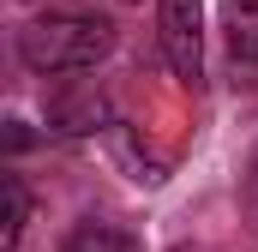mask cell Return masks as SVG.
<instances>
[{"label":"cell","mask_w":258,"mask_h":252,"mask_svg":"<svg viewBox=\"0 0 258 252\" xmlns=\"http://www.w3.org/2000/svg\"><path fill=\"white\" fill-rule=\"evenodd\" d=\"M114 48V24L96 12H42L18 30V60L42 78H72L108 60Z\"/></svg>","instance_id":"6da1fadb"},{"label":"cell","mask_w":258,"mask_h":252,"mask_svg":"<svg viewBox=\"0 0 258 252\" xmlns=\"http://www.w3.org/2000/svg\"><path fill=\"white\" fill-rule=\"evenodd\" d=\"M156 36L180 84L204 78V0H156Z\"/></svg>","instance_id":"7a4b0ae2"},{"label":"cell","mask_w":258,"mask_h":252,"mask_svg":"<svg viewBox=\"0 0 258 252\" xmlns=\"http://www.w3.org/2000/svg\"><path fill=\"white\" fill-rule=\"evenodd\" d=\"M102 126H114V114H108V102L96 90H78V96H54L48 102V132H60V138H84V132H102Z\"/></svg>","instance_id":"3957f363"},{"label":"cell","mask_w":258,"mask_h":252,"mask_svg":"<svg viewBox=\"0 0 258 252\" xmlns=\"http://www.w3.org/2000/svg\"><path fill=\"white\" fill-rule=\"evenodd\" d=\"M222 36H228L234 72H252L258 78V0H228L222 6Z\"/></svg>","instance_id":"277c9868"},{"label":"cell","mask_w":258,"mask_h":252,"mask_svg":"<svg viewBox=\"0 0 258 252\" xmlns=\"http://www.w3.org/2000/svg\"><path fill=\"white\" fill-rule=\"evenodd\" d=\"M60 252H144V246L132 240L126 228H114V222H96V216H90V222H78V228L66 234Z\"/></svg>","instance_id":"5b68a950"},{"label":"cell","mask_w":258,"mask_h":252,"mask_svg":"<svg viewBox=\"0 0 258 252\" xmlns=\"http://www.w3.org/2000/svg\"><path fill=\"white\" fill-rule=\"evenodd\" d=\"M0 198H6V210H0V252H18L24 222H30V192H24L18 174H6V180H0Z\"/></svg>","instance_id":"8992f818"},{"label":"cell","mask_w":258,"mask_h":252,"mask_svg":"<svg viewBox=\"0 0 258 252\" xmlns=\"http://www.w3.org/2000/svg\"><path fill=\"white\" fill-rule=\"evenodd\" d=\"M120 6H144V0H120Z\"/></svg>","instance_id":"52a82bcc"}]
</instances>
